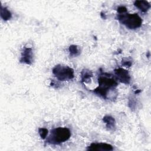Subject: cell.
I'll return each instance as SVG.
<instances>
[{"instance_id":"7c38bea8","label":"cell","mask_w":151,"mask_h":151,"mask_svg":"<svg viewBox=\"0 0 151 151\" xmlns=\"http://www.w3.org/2000/svg\"><path fill=\"white\" fill-rule=\"evenodd\" d=\"M69 52H70V55L73 56V57L77 56L80 53L78 47L77 45H71L70 46Z\"/></svg>"},{"instance_id":"52a82bcc","label":"cell","mask_w":151,"mask_h":151,"mask_svg":"<svg viewBox=\"0 0 151 151\" xmlns=\"http://www.w3.org/2000/svg\"><path fill=\"white\" fill-rule=\"evenodd\" d=\"M88 150H112L113 146L106 143H93L87 148Z\"/></svg>"},{"instance_id":"4fadbf2b","label":"cell","mask_w":151,"mask_h":151,"mask_svg":"<svg viewBox=\"0 0 151 151\" xmlns=\"http://www.w3.org/2000/svg\"><path fill=\"white\" fill-rule=\"evenodd\" d=\"M38 133L40 134V137L42 139H45L47 138L48 131L45 128H40L39 130H38Z\"/></svg>"},{"instance_id":"7a4b0ae2","label":"cell","mask_w":151,"mask_h":151,"mask_svg":"<svg viewBox=\"0 0 151 151\" xmlns=\"http://www.w3.org/2000/svg\"><path fill=\"white\" fill-rule=\"evenodd\" d=\"M71 134V132L68 128L58 127L51 131L46 142L50 144L59 145L68 140Z\"/></svg>"},{"instance_id":"277c9868","label":"cell","mask_w":151,"mask_h":151,"mask_svg":"<svg viewBox=\"0 0 151 151\" xmlns=\"http://www.w3.org/2000/svg\"><path fill=\"white\" fill-rule=\"evenodd\" d=\"M52 73L55 77L60 81H68L72 80L74 77V70L67 65H57L52 69Z\"/></svg>"},{"instance_id":"6da1fadb","label":"cell","mask_w":151,"mask_h":151,"mask_svg":"<svg viewBox=\"0 0 151 151\" xmlns=\"http://www.w3.org/2000/svg\"><path fill=\"white\" fill-rule=\"evenodd\" d=\"M99 86L93 90V92L100 95L104 99L107 98L108 93L110 90L114 88L117 86L115 79L111 77V76L106 73L100 75L98 79Z\"/></svg>"},{"instance_id":"9c48e42d","label":"cell","mask_w":151,"mask_h":151,"mask_svg":"<svg viewBox=\"0 0 151 151\" xmlns=\"http://www.w3.org/2000/svg\"><path fill=\"white\" fill-rule=\"evenodd\" d=\"M103 122L106 123V127L109 130H113L116 127V122L113 117L110 116H106L103 119Z\"/></svg>"},{"instance_id":"30bf717a","label":"cell","mask_w":151,"mask_h":151,"mask_svg":"<svg viewBox=\"0 0 151 151\" xmlns=\"http://www.w3.org/2000/svg\"><path fill=\"white\" fill-rule=\"evenodd\" d=\"M93 76V73L91 71L84 69L82 71L81 74V81L83 83H89L91 80V78Z\"/></svg>"},{"instance_id":"9a60e30c","label":"cell","mask_w":151,"mask_h":151,"mask_svg":"<svg viewBox=\"0 0 151 151\" xmlns=\"http://www.w3.org/2000/svg\"><path fill=\"white\" fill-rule=\"evenodd\" d=\"M122 65L125 66V67H130L131 65H132V62L130 60H126V61H122Z\"/></svg>"},{"instance_id":"8fae6325","label":"cell","mask_w":151,"mask_h":151,"mask_svg":"<svg viewBox=\"0 0 151 151\" xmlns=\"http://www.w3.org/2000/svg\"><path fill=\"white\" fill-rule=\"evenodd\" d=\"M11 12L6 8H4L2 6H1V18L5 20V21H7L8 19H9L11 18Z\"/></svg>"},{"instance_id":"3957f363","label":"cell","mask_w":151,"mask_h":151,"mask_svg":"<svg viewBox=\"0 0 151 151\" xmlns=\"http://www.w3.org/2000/svg\"><path fill=\"white\" fill-rule=\"evenodd\" d=\"M117 18L122 24L130 29H135L139 28L142 23L141 18L136 13L129 14L125 12L119 14L117 15Z\"/></svg>"},{"instance_id":"8992f818","label":"cell","mask_w":151,"mask_h":151,"mask_svg":"<svg viewBox=\"0 0 151 151\" xmlns=\"http://www.w3.org/2000/svg\"><path fill=\"white\" fill-rule=\"evenodd\" d=\"M33 60V54L31 48L24 47L21 52L20 62L27 64H31Z\"/></svg>"},{"instance_id":"5bb4252c","label":"cell","mask_w":151,"mask_h":151,"mask_svg":"<svg viewBox=\"0 0 151 151\" xmlns=\"http://www.w3.org/2000/svg\"><path fill=\"white\" fill-rule=\"evenodd\" d=\"M117 11L119 14H123L127 12V8L124 6H119Z\"/></svg>"},{"instance_id":"5b68a950","label":"cell","mask_w":151,"mask_h":151,"mask_svg":"<svg viewBox=\"0 0 151 151\" xmlns=\"http://www.w3.org/2000/svg\"><path fill=\"white\" fill-rule=\"evenodd\" d=\"M114 73L120 82L124 84H129L130 81V76L128 71L122 68H118L114 70Z\"/></svg>"},{"instance_id":"ba28073f","label":"cell","mask_w":151,"mask_h":151,"mask_svg":"<svg viewBox=\"0 0 151 151\" xmlns=\"http://www.w3.org/2000/svg\"><path fill=\"white\" fill-rule=\"evenodd\" d=\"M134 5L143 12H146L150 8V4L146 1H136Z\"/></svg>"}]
</instances>
